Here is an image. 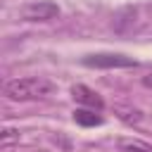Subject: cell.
<instances>
[{"mask_svg":"<svg viewBox=\"0 0 152 152\" xmlns=\"http://www.w3.org/2000/svg\"><path fill=\"white\" fill-rule=\"evenodd\" d=\"M52 90L55 86L43 76H21V78H10L5 83V95L14 102L40 100V97H48Z\"/></svg>","mask_w":152,"mask_h":152,"instance_id":"cell-1","label":"cell"},{"mask_svg":"<svg viewBox=\"0 0 152 152\" xmlns=\"http://www.w3.org/2000/svg\"><path fill=\"white\" fill-rule=\"evenodd\" d=\"M83 66L90 69H128V66H138V62L133 57H126L121 52H95V55H86L81 59Z\"/></svg>","mask_w":152,"mask_h":152,"instance_id":"cell-2","label":"cell"},{"mask_svg":"<svg viewBox=\"0 0 152 152\" xmlns=\"http://www.w3.org/2000/svg\"><path fill=\"white\" fill-rule=\"evenodd\" d=\"M21 17L26 21H50L55 17H59V7L55 2H48V0H40V2H31L24 7Z\"/></svg>","mask_w":152,"mask_h":152,"instance_id":"cell-3","label":"cell"},{"mask_svg":"<svg viewBox=\"0 0 152 152\" xmlns=\"http://www.w3.org/2000/svg\"><path fill=\"white\" fill-rule=\"evenodd\" d=\"M71 95H74V100L78 102V104H83V107H88V109H95V112H102V107H104V100L93 90V88H88V86H74L71 88Z\"/></svg>","mask_w":152,"mask_h":152,"instance_id":"cell-4","label":"cell"},{"mask_svg":"<svg viewBox=\"0 0 152 152\" xmlns=\"http://www.w3.org/2000/svg\"><path fill=\"white\" fill-rule=\"evenodd\" d=\"M74 121L78 124V126H86V128H90V126H102V114L100 112H95V109H88V107H78V109H74Z\"/></svg>","mask_w":152,"mask_h":152,"instance_id":"cell-5","label":"cell"},{"mask_svg":"<svg viewBox=\"0 0 152 152\" xmlns=\"http://www.w3.org/2000/svg\"><path fill=\"white\" fill-rule=\"evenodd\" d=\"M119 150L121 152H152V145L140 142V140H121L119 142Z\"/></svg>","mask_w":152,"mask_h":152,"instance_id":"cell-6","label":"cell"},{"mask_svg":"<svg viewBox=\"0 0 152 152\" xmlns=\"http://www.w3.org/2000/svg\"><path fill=\"white\" fill-rule=\"evenodd\" d=\"M12 140H19V131H14V128H5V131H2V145L12 142Z\"/></svg>","mask_w":152,"mask_h":152,"instance_id":"cell-7","label":"cell"},{"mask_svg":"<svg viewBox=\"0 0 152 152\" xmlns=\"http://www.w3.org/2000/svg\"><path fill=\"white\" fill-rule=\"evenodd\" d=\"M142 83H145L147 88H152V74H150V76H145V78H142Z\"/></svg>","mask_w":152,"mask_h":152,"instance_id":"cell-8","label":"cell"}]
</instances>
